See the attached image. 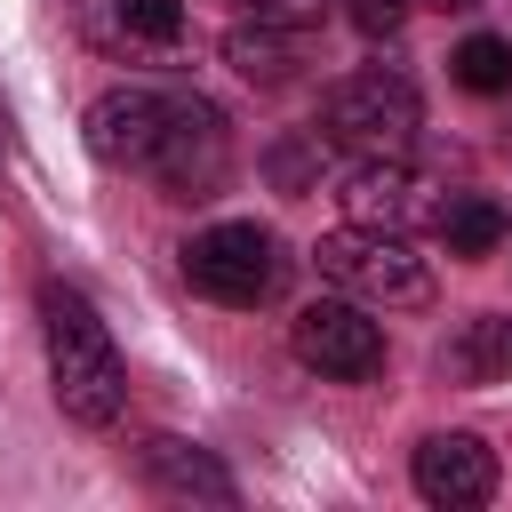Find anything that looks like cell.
Listing matches in <instances>:
<instances>
[{
  "label": "cell",
  "instance_id": "1",
  "mask_svg": "<svg viewBox=\"0 0 512 512\" xmlns=\"http://www.w3.org/2000/svg\"><path fill=\"white\" fill-rule=\"evenodd\" d=\"M40 336H48V376H56V408L72 424H112L120 400H128V368H120V344L112 328L96 320V304L64 280L40 288Z\"/></svg>",
  "mask_w": 512,
  "mask_h": 512
},
{
  "label": "cell",
  "instance_id": "2",
  "mask_svg": "<svg viewBox=\"0 0 512 512\" xmlns=\"http://www.w3.org/2000/svg\"><path fill=\"white\" fill-rule=\"evenodd\" d=\"M416 88L400 80V72H352V80H336L328 88V104H320V144H336V152H352V160H392L408 136H416Z\"/></svg>",
  "mask_w": 512,
  "mask_h": 512
},
{
  "label": "cell",
  "instance_id": "3",
  "mask_svg": "<svg viewBox=\"0 0 512 512\" xmlns=\"http://www.w3.org/2000/svg\"><path fill=\"white\" fill-rule=\"evenodd\" d=\"M184 280L232 312H256L288 288V248L264 232V224H208L192 248H184Z\"/></svg>",
  "mask_w": 512,
  "mask_h": 512
},
{
  "label": "cell",
  "instance_id": "4",
  "mask_svg": "<svg viewBox=\"0 0 512 512\" xmlns=\"http://www.w3.org/2000/svg\"><path fill=\"white\" fill-rule=\"evenodd\" d=\"M312 256H320V272H328L344 296H360V304H424V296H432V272H424V256H416L400 232L352 224V232H328Z\"/></svg>",
  "mask_w": 512,
  "mask_h": 512
},
{
  "label": "cell",
  "instance_id": "5",
  "mask_svg": "<svg viewBox=\"0 0 512 512\" xmlns=\"http://www.w3.org/2000/svg\"><path fill=\"white\" fill-rule=\"evenodd\" d=\"M152 176L168 200H208L224 192L232 176V128L208 96H168V128H160V152H152Z\"/></svg>",
  "mask_w": 512,
  "mask_h": 512
},
{
  "label": "cell",
  "instance_id": "6",
  "mask_svg": "<svg viewBox=\"0 0 512 512\" xmlns=\"http://www.w3.org/2000/svg\"><path fill=\"white\" fill-rule=\"evenodd\" d=\"M288 344H296L304 368H320V376H336V384H368V376L384 368V328L360 312V296H320V304H304V312L288 320Z\"/></svg>",
  "mask_w": 512,
  "mask_h": 512
},
{
  "label": "cell",
  "instance_id": "7",
  "mask_svg": "<svg viewBox=\"0 0 512 512\" xmlns=\"http://www.w3.org/2000/svg\"><path fill=\"white\" fill-rule=\"evenodd\" d=\"M408 472H416V496L448 504V512H472V504L496 496V448L480 432H432V440H416Z\"/></svg>",
  "mask_w": 512,
  "mask_h": 512
},
{
  "label": "cell",
  "instance_id": "8",
  "mask_svg": "<svg viewBox=\"0 0 512 512\" xmlns=\"http://www.w3.org/2000/svg\"><path fill=\"white\" fill-rule=\"evenodd\" d=\"M344 216L352 224H376V232H408V224H424V216H440L432 208V184L392 152V160H352V176H344Z\"/></svg>",
  "mask_w": 512,
  "mask_h": 512
},
{
  "label": "cell",
  "instance_id": "9",
  "mask_svg": "<svg viewBox=\"0 0 512 512\" xmlns=\"http://www.w3.org/2000/svg\"><path fill=\"white\" fill-rule=\"evenodd\" d=\"M160 128H168V96H152V88H112L88 104V152L112 168H152Z\"/></svg>",
  "mask_w": 512,
  "mask_h": 512
},
{
  "label": "cell",
  "instance_id": "10",
  "mask_svg": "<svg viewBox=\"0 0 512 512\" xmlns=\"http://www.w3.org/2000/svg\"><path fill=\"white\" fill-rule=\"evenodd\" d=\"M136 464H144V480H152V488H168V496H208V504H232V472H224L208 448H192V440L152 432V440L136 448Z\"/></svg>",
  "mask_w": 512,
  "mask_h": 512
},
{
  "label": "cell",
  "instance_id": "11",
  "mask_svg": "<svg viewBox=\"0 0 512 512\" xmlns=\"http://www.w3.org/2000/svg\"><path fill=\"white\" fill-rule=\"evenodd\" d=\"M96 40L128 56H160L184 40V0H96Z\"/></svg>",
  "mask_w": 512,
  "mask_h": 512
},
{
  "label": "cell",
  "instance_id": "12",
  "mask_svg": "<svg viewBox=\"0 0 512 512\" xmlns=\"http://www.w3.org/2000/svg\"><path fill=\"white\" fill-rule=\"evenodd\" d=\"M440 376H456V384H504L512 376V312L464 320V336L440 344Z\"/></svg>",
  "mask_w": 512,
  "mask_h": 512
},
{
  "label": "cell",
  "instance_id": "13",
  "mask_svg": "<svg viewBox=\"0 0 512 512\" xmlns=\"http://www.w3.org/2000/svg\"><path fill=\"white\" fill-rule=\"evenodd\" d=\"M288 24H232L224 32V64L240 72V80H256V88H280L288 72H296V48L280 40Z\"/></svg>",
  "mask_w": 512,
  "mask_h": 512
},
{
  "label": "cell",
  "instance_id": "14",
  "mask_svg": "<svg viewBox=\"0 0 512 512\" xmlns=\"http://www.w3.org/2000/svg\"><path fill=\"white\" fill-rule=\"evenodd\" d=\"M432 232L448 240V256H488V248L504 240V208L480 200V192H464V200H448V208L432 216Z\"/></svg>",
  "mask_w": 512,
  "mask_h": 512
},
{
  "label": "cell",
  "instance_id": "15",
  "mask_svg": "<svg viewBox=\"0 0 512 512\" xmlns=\"http://www.w3.org/2000/svg\"><path fill=\"white\" fill-rule=\"evenodd\" d=\"M448 72H456V88H472V96H504V88H512V40L472 32V40L448 56Z\"/></svg>",
  "mask_w": 512,
  "mask_h": 512
},
{
  "label": "cell",
  "instance_id": "16",
  "mask_svg": "<svg viewBox=\"0 0 512 512\" xmlns=\"http://www.w3.org/2000/svg\"><path fill=\"white\" fill-rule=\"evenodd\" d=\"M344 8H352V24H360L368 40H392V32L408 24V8H416V0H344Z\"/></svg>",
  "mask_w": 512,
  "mask_h": 512
},
{
  "label": "cell",
  "instance_id": "17",
  "mask_svg": "<svg viewBox=\"0 0 512 512\" xmlns=\"http://www.w3.org/2000/svg\"><path fill=\"white\" fill-rule=\"evenodd\" d=\"M240 8H248L256 24H288V32H296V24H320L328 0H240Z\"/></svg>",
  "mask_w": 512,
  "mask_h": 512
},
{
  "label": "cell",
  "instance_id": "18",
  "mask_svg": "<svg viewBox=\"0 0 512 512\" xmlns=\"http://www.w3.org/2000/svg\"><path fill=\"white\" fill-rule=\"evenodd\" d=\"M272 176L296 192V184H304V144H280V152H272Z\"/></svg>",
  "mask_w": 512,
  "mask_h": 512
},
{
  "label": "cell",
  "instance_id": "19",
  "mask_svg": "<svg viewBox=\"0 0 512 512\" xmlns=\"http://www.w3.org/2000/svg\"><path fill=\"white\" fill-rule=\"evenodd\" d=\"M440 8H480V0H440Z\"/></svg>",
  "mask_w": 512,
  "mask_h": 512
},
{
  "label": "cell",
  "instance_id": "20",
  "mask_svg": "<svg viewBox=\"0 0 512 512\" xmlns=\"http://www.w3.org/2000/svg\"><path fill=\"white\" fill-rule=\"evenodd\" d=\"M0 144H8V112H0Z\"/></svg>",
  "mask_w": 512,
  "mask_h": 512
}]
</instances>
